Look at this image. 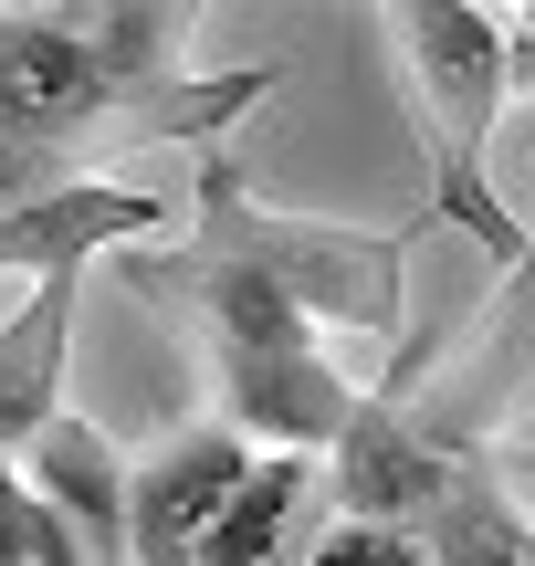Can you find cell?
<instances>
[{
    "label": "cell",
    "instance_id": "1",
    "mask_svg": "<svg viewBox=\"0 0 535 566\" xmlns=\"http://www.w3.org/2000/svg\"><path fill=\"white\" fill-rule=\"evenodd\" d=\"M210 0H11L0 11V210L95 179L116 147H231L273 95V63L200 74Z\"/></svg>",
    "mask_w": 535,
    "mask_h": 566
},
{
    "label": "cell",
    "instance_id": "2",
    "mask_svg": "<svg viewBox=\"0 0 535 566\" xmlns=\"http://www.w3.org/2000/svg\"><path fill=\"white\" fill-rule=\"evenodd\" d=\"M420 231H431V210H420V221H389V231L315 221V210H273L263 189L242 179V147H200L189 231H179V242H200V252H221V263L263 273L273 294H294L315 315V336H399Z\"/></svg>",
    "mask_w": 535,
    "mask_h": 566
},
{
    "label": "cell",
    "instance_id": "3",
    "mask_svg": "<svg viewBox=\"0 0 535 566\" xmlns=\"http://www.w3.org/2000/svg\"><path fill=\"white\" fill-rule=\"evenodd\" d=\"M399 42V84L420 116V158H431V231H473L483 263H515L525 221L494 179V116H504V11L494 0H378Z\"/></svg>",
    "mask_w": 535,
    "mask_h": 566
},
{
    "label": "cell",
    "instance_id": "4",
    "mask_svg": "<svg viewBox=\"0 0 535 566\" xmlns=\"http://www.w3.org/2000/svg\"><path fill=\"white\" fill-rule=\"evenodd\" d=\"M389 409L431 451H452V462H494L535 420V231H525L515 263L494 273V304L473 315V336H462L452 357H431Z\"/></svg>",
    "mask_w": 535,
    "mask_h": 566
},
{
    "label": "cell",
    "instance_id": "5",
    "mask_svg": "<svg viewBox=\"0 0 535 566\" xmlns=\"http://www.w3.org/2000/svg\"><path fill=\"white\" fill-rule=\"evenodd\" d=\"M210 357V420H231L252 451H326L357 409V378L326 346H200Z\"/></svg>",
    "mask_w": 535,
    "mask_h": 566
},
{
    "label": "cell",
    "instance_id": "6",
    "mask_svg": "<svg viewBox=\"0 0 535 566\" xmlns=\"http://www.w3.org/2000/svg\"><path fill=\"white\" fill-rule=\"evenodd\" d=\"M252 441L231 420H179L147 462H126V566H189L221 493L242 483Z\"/></svg>",
    "mask_w": 535,
    "mask_h": 566
},
{
    "label": "cell",
    "instance_id": "7",
    "mask_svg": "<svg viewBox=\"0 0 535 566\" xmlns=\"http://www.w3.org/2000/svg\"><path fill=\"white\" fill-rule=\"evenodd\" d=\"M11 462H21V483H32V504L84 546V566H126V451L105 441L95 420L53 409Z\"/></svg>",
    "mask_w": 535,
    "mask_h": 566
},
{
    "label": "cell",
    "instance_id": "8",
    "mask_svg": "<svg viewBox=\"0 0 535 566\" xmlns=\"http://www.w3.org/2000/svg\"><path fill=\"white\" fill-rule=\"evenodd\" d=\"M84 273H95V263L32 273V304H21V315H0V451H21V441L63 409V357H74Z\"/></svg>",
    "mask_w": 535,
    "mask_h": 566
},
{
    "label": "cell",
    "instance_id": "9",
    "mask_svg": "<svg viewBox=\"0 0 535 566\" xmlns=\"http://www.w3.org/2000/svg\"><path fill=\"white\" fill-rule=\"evenodd\" d=\"M326 504V462L315 451H252L242 483L221 493L210 535L189 546V566H294V535Z\"/></svg>",
    "mask_w": 535,
    "mask_h": 566
},
{
    "label": "cell",
    "instance_id": "10",
    "mask_svg": "<svg viewBox=\"0 0 535 566\" xmlns=\"http://www.w3.org/2000/svg\"><path fill=\"white\" fill-rule=\"evenodd\" d=\"M0 566H84V546L32 504V483H21L11 451H0Z\"/></svg>",
    "mask_w": 535,
    "mask_h": 566
},
{
    "label": "cell",
    "instance_id": "11",
    "mask_svg": "<svg viewBox=\"0 0 535 566\" xmlns=\"http://www.w3.org/2000/svg\"><path fill=\"white\" fill-rule=\"evenodd\" d=\"M504 84H515V95L535 105V42L515 32V21H504Z\"/></svg>",
    "mask_w": 535,
    "mask_h": 566
},
{
    "label": "cell",
    "instance_id": "12",
    "mask_svg": "<svg viewBox=\"0 0 535 566\" xmlns=\"http://www.w3.org/2000/svg\"><path fill=\"white\" fill-rule=\"evenodd\" d=\"M494 472H504V483H515V504L535 514V451H525V441H504V451H494Z\"/></svg>",
    "mask_w": 535,
    "mask_h": 566
},
{
    "label": "cell",
    "instance_id": "13",
    "mask_svg": "<svg viewBox=\"0 0 535 566\" xmlns=\"http://www.w3.org/2000/svg\"><path fill=\"white\" fill-rule=\"evenodd\" d=\"M504 21H515V32H525V42H535V11H504Z\"/></svg>",
    "mask_w": 535,
    "mask_h": 566
},
{
    "label": "cell",
    "instance_id": "14",
    "mask_svg": "<svg viewBox=\"0 0 535 566\" xmlns=\"http://www.w3.org/2000/svg\"><path fill=\"white\" fill-rule=\"evenodd\" d=\"M494 11H535V0H494Z\"/></svg>",
    "mask_w": 535,
    "mask_h": 566
},
{
    "label": "cell",
    "instance_id": "15",
    "mask_svg": "<svg viewBox=\"0 0 535 566\" xmlns=\"http://www.w3.org/2000/svg\"><path fill=\"white\" fill-rule=\"evenodd\" d=\"M0 11H11V0H0Z\"/></svg>",
    "mask_w": 535,
    "mask_h": 566
}]
</instances>
